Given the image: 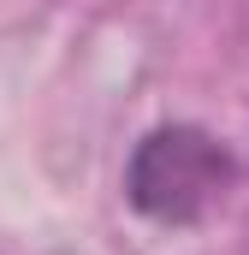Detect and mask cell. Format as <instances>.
Instances as JSON below:
<instances>
[{
    "label": "cell",
    "instance_id": "cell-1",
    "mask_svg": "<svg viewBox=\"0 0 249 255\" xmlns=\"http://www.w3.org/2000/svg\"><path fill=\"white\" fill-rule=\"evenodd\" d=\"M244 184V160L208 125H154L124 160V202L154 226H202Z\"/></svg>",
    "mask_w": 249,
    "mask_h": 255
}]
</instances>
